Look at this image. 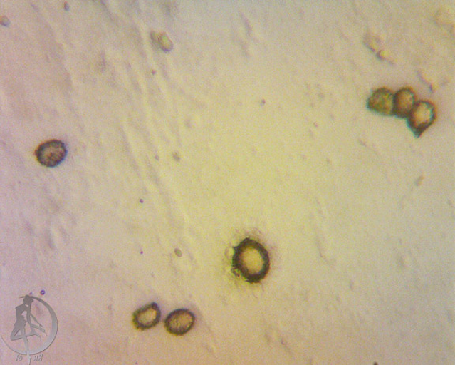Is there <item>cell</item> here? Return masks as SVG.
<instances>
[{"label": "cell", "instance_id": "obj_1", "mask_svg": "<svg viewBox=\"0 0 455 365\" xmlns=\"http://www.w3.org/2000/svg\"><path fill=\"white\" fill-rule=\"evenodd\" d=\"M234 250V274L250 284L261 282L270 270V257L266 249L258 241L247 238Z\"/></svg>", "mask_w": 455, "mask_h": 365}, {"label": "cell", "instance_id": "obj_2", "mask_svg": "<svg viewBox=\"0 0 455 365\" xmlns=\"http://www.w3.org/2000/svg\"><path fill=\"white\" fill-rule=\"evenodd\" d=\"M436 117L435 106L428 101H418L409 114L407 123L416 138L428 130Z\"/></svg>", "mask_w": 455, "mask_h": 365}, {"label": "cell", "instance_id": "obj_3", "mask_svg": "<svg viewBox=\"0 0 455 365\" xmlns=\"http://www.w3.org/2000/svg\"><path fill=\"white\" fill-rule=\"evenodd\" d=\"M68 154L67 148L60 140H51L41 145L36 155L43 166L55 168L61 164Z\"/></svg>", "mask_w": 455, "mask_h": 365}, {"label": "cell", "instance_id": "obj_4", "mask_svg": "<svg viewBox=\"0 0 455 365\" xmlns=\"http://www.w3.org/2000/svg\"><path fill=\"white\" fill-rule=\"evenodd\" d=\"M194 323H196V317L192 312L187 309L172 312L164 320L166 330L177 336H183L189 333Z\"/></svg>", "mask_w": 455, "mask_h": 365}, {"label": "cell", "instance_id": "obj_5", "mask_svg": "<svg viewBox=\"0 0 455 365\" xmlns=\"http://www.w3.org/2000/svg\"><path fill=\"white\" fill-rule=\"evenodd\" d=\"M394 94L386 88L375 91L368 98L367 106L372 112L384 116H392L394 113Z\"/></svg>", "mask_w": 455, "mask_h": 365}, {"label": "cell", "instance_id": "obj_6", "mask_svg": "<svg viewBox=\"0 0 455 365\" xmlns=\"http://www.w3.org/2000/svg\"><path fill=\"white\" fill-rule=\"evenodd\" d=\"M160 307L156 303L143 306L133 314L135 327L140 331L149 330L157 326L161 320Z\"/></svg>", "mask_w": 455, "mask_h": 365}, {"label": "cell", "instance_id": "obj_7", "mask_svg": "<svg viewBox=\"0 0 455 365\" xmlns=\"http://www.w3.org/2000/svg\"><path fill=\"white\" fill-rule=\"evenodd\" d=\"M414 92L409 88H402L394 96L393 115L401 119L408 118L416 104Z\"/></svg>", "mask_w": 455, "mask_h": 365}]
</instances>
